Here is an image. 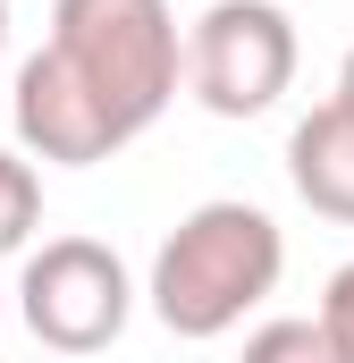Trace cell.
Here are the masks:
<instances>
[{
	"label": "cell",
	"instance_id": "9c48e42d",
	"mask_svg": "<svg viewBox=\"0 0 354 363\" xmlns=\"http://www.w3.org/2000/svg\"><path fill=\"white\" fill-rule=\"evenodd\" d=\"M321 321H329V330H338V338L354 347V262L329 279V296H321Z\"/></svg>",
	"mask_w": 354,
	"mask_h": 363
},
{
	"label": "cell",
	"instance_id": "7a4b0ae2",
	"mask_svg": "<svg viewBox=\"0 0 354 363\" xmlns=\"http://www.w3.org/2000/svg\"><path fill=\"white\" fill-rule=\"evenodd\" d=\"M51 51L127 127V144L177 101L185 34H177L169 0H51Z\"/></svg>",
	"mask_w": 354,
	"mask_h": 363
},
{
	"label": "cell",
	"instance_id": "8992f818",
	"mask_svg": "<svg viewBox=\"0 0 354 363\" xmlns=\"http://www.w3.org/2000/svg\"><path fill=\"white\" fill-rule=\"evenodd\" d=\"M287 178H295V194H304L321 220L354 228V110L346 101H321L312 118H295V135H287Z\"/></svg>",
	"mask_w": 354,
	"mask_h": 363
},
{
	"label": "cell",
	"instance_id": "30bf717a",
	"mask_svg": "<svg viewBox=\"0 0 354 363\" xmlns=\"http://www.w3.org/2000/svg\"><path fill=\"white\" fill-rule=\"evenodd\" d=\"M329 101H346V110H354V51H346V68H338V93H329Z\"/></svg>",
	"mask_w": 354,
	"mask_h": 363
},
{
	"label": "cell",
	"instance_id": "277c9868",
	"mask_svg": "<svg viewBox=\"0 0 354 363\" xmlns=\"http://www.w3.org/2000/svg\"><path fill=\"white\" fill-rule=\"evenodd\" d=\"M17 313L51 355H101L135 313V279L101 237H51L42 254H25Z\"/></svg>",
	"mask_w": 354,
	"mask_h": 363
},
{
	"label": "cell",
	"instance_id": "6da1fadb",
	"mask_svg": "<svg viewBox=\"0 0 354 363\" xmlns=\"http://www.w3.org/2000/svg\"><path fill=\"white\" fill-rule=\"evenodd\" d=\"M287 271V237L262 203H194L152 254V313L169 338H228Z\"/></svg>",
	"mask_w": 354,
	"mask_h": 363
},
{
	"label": "cell",
	"instance_id": "8fae6325",
	"mask_svg": "<svg viewBox=\"0 0 354 363\" xmlns=\"http://www.w3.org/2000/svg\"><path fill=\"white\" fill-rule=\"evenodd\" d=\"M0 43H8V0H0Z\"/></svg>",
	"mask_w": 354,
	"mask_h": 363
},
{
	"label": "cell",
	"instance_id": "3957f363",
	"mask_svg": "<svg viewBox=\"0 0 354 363\" xmlns=\"http://www.w3.org/2000/svg\"><path fill=\"white\" fill-rule=\"evenodd\" d=\"M185 93L211 118H262L295 85V17L278 0H211L185 26Z\"/></svg>",
	"mask_w": 354,
	"mask_h": 363
},
{
	"label": "cell",
	"instance_id": "52a82bcc",
	"mask_svg": "<svg viewBox=\"0 0 354 363\" xmlns=\"http://www.w3.org/2000/svg\"><path fill=\"white\" fill-rule=\"evenodd\" d=\"M245 363H354V347L321 313H295V321H262L245 338Z\"/></svg>",
	"mask_w": 354,
	"mask_h": 363
},
{
	"label": "cell",
	"instance_id": "5b68a950",
	"mask_svg": "<svg viewBox=\"0 0 354 363\" xmlns=\"http://www.w3.org/2000/svg\"><path fill=\"white\" fill-rule=\"evenodd\" d=\"M8 110H17V144L34 152V161H59V169H93V161H110V152H127V127L76 85V68L42 43L25 68H17V93H8Z\"/></svg>",
	"mask_w": 354,
	"mask_h": 363
},
{
	"label": "cell",
	"instance_id": "ba28073f",
	"mask_svg": "<svg viewBox=\"0 0 354 363\" xmlns=\"http://www.w3.org/2000/svg\"><path fill=\"white\" fill-rule=\"evenodd\" d=\"M42 228V178L25 152L0 144V254H25V237Z\"/></svg>",
	"mask_w": 354,
	"mask_h": 363
}]
</instances>
